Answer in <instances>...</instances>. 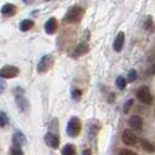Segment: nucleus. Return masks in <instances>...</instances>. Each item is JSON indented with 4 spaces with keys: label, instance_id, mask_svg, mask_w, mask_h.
I'll list each match as a JSON object with an SVG mask.
<instances>
[{
    "label": "nucleus",
    "instance_id": "obj_1",
    "mask_svg": "<svg viewBox=\"0 0 155 155\" xmlns=\"http://www.w3.org/2000/svg\"><path fill=\"white\" fill-rule=\"evenodd\" d=\"M84 15V9L81 6H72L65 14V20L69 23H77L82 20Z\"/></svg>",
    "mask_w": 155,
    "mask_h": 155
},
{
    "label": "nucleus",
    "instance_id": "obj_2",
    "mask_svg": "<svg viewBox=\"0 0 155 155\" xmlns=\"http://www.w3.org/2000/svg\"><path fill=\"white\" fill-rule=\"evenodd\" d=\"M81 131H82L81 120L78 119L77 117L70 118V120L68 121V125H67V133H68V135L75 138V137L79 135Z\"/></svg>",
    "mask_w": 155,
    "mask_h": 155
},
{
    "label": "nucleus",
    "instance_id": "obj_3",
    "mask_svg": "<svg viewBox=\"0 0 155 155\" xmlns=\"http://www.w3.org/2000/svg\"><path fill=\"white\" fill-rule=\"evenodd\" d=\"M15 101L18 107L21 110L22 112H27L29 110V103L27 101V98L25 97V91L21 87H16L15 89Z\"/></svg>",
    "mask_w": 155,
    "mask_h": 155
},
{
    "label": "nucleus",
    "instance_id": "obj_4",
    "mask_svg": "<svg viewBox=\"0 0 155 155\" xmlns=\"http://www.w3.org/2000/svg\"><path fill=\"white\" fill-rule=\"evenodd\" d=\"M53 64H54V57L51 55H46L40 60L39 64H38V71L40 74H45L51 69Z\"/></svg>",
    "mask_w": 155,
    "mask_h": 155
},
{
    "label": "nucleus",
    "instance_id": "obj_5",
    "mask_svg": "<svg viewBox=\"0 0 155 155\" xmlns=\"http://www.w3.org/2000/svg\"><path fill=\"white\" fill-rule=\"evenodd\" d=\"M137 97L140 101H142L143 104L152 105L153 104V96L149 91L147 86H141L139 90L137 91Z\"/></svg>",
    "mask_w": 155,
    "mask_h": 155
},
{
    "label": "nucleus",
    "instance_id": "obj_6",
    "mask_svg": "<svg viewBox=\"0 0 155 155\" xmlns=\"http://www.w3.org/2000/svg\"><path fill=\"white\" fill-rule=\"evenodd\" d=\"M20 70L14 65H5L0 69V78H14L19 76Z\"/></svg>",
    "mask_w": 155,
    "mask_h": 155
},
{
    "label": "nucleus",
    "instance_id": "obj_7",
    "mask_svg": "<svg viewBox=\"0 0 155 155\" xmlns=\"http://www.w3.org/2000/svg\"><path fill=\"white\" fill-rule=\"evenodd\" d=\"M121 139H123V142H124L126 146H135L137 142H138L137 135H135L131 130L124 131V132H123V135H121Z\"/></svg>",
    "mask_w": 155,
    "mask_h": 155
},
{
    "label": "nucleus",
    "instance_id": "obj_8",
    "mask_svg": "<svg viewBox=\"0 0 155 155\" xmlns=\"http://www.w3.org/2000/svg\"><path fill=\"white\" fill-rule=\"evenodd\" d=\"M45 141L49 147L57 149L60 146V139H58V135H56L54 133H47L46 137H45Z\"/></svg>",
    "mask_w": 155,
    "mask_h": 155
},
{
    "label": "nucleus",
    "instance_id": "obj_9",
    "mask_svg": "<svg viewBox=\"0 0 155 155\" xmlns=\"http://www.w3.org/2000/svg\"><path fill=\"white\" fill-rule=\"evenodd\" d=\"M124 42H125L124 31H119V33L117 34L114 43H113L114 50H116V51H121V50H123V47H124Z\"/></svg>",
    "mask_w": 155,
    "mask_h": 155
},
{
    "label": "nucleus",
    "instance_id": "obj_10",
    "mask_svg": "<svg viewBox=\"0 0 155 155\" xmlns=\"http://www.w3.org/2000/svg\"><path fill=\"white\" fill-rule=\"evenodd\" d=\"M142 125H143V120L142 118L139 116H133L130 119V126L131 128L135 130V131H141L142 130Z\"/></svg>",
    "mask_w": 155,
    "mask_h": 155
},
{
    "label": "nucleus",
    "instance_id": "obj_11",
    "mask_svg": "<svg viewBox=\"0 0 155 155\" xmlns=\"http://www.w3.org/2000/svg\"><path fill=\"white\" fill-rule=\"evenodd\" d=\"M57 29V20L55 18H50L45 25V31L47 34H54Z\"/></svg>",
    "mask_w": 155,
    "mask_h": 155
},
{
    "label": "nucleus",
    "instance_id": "obj_12",
    "mask_svg": "<svg viewBox=\"0 0 155 155\" xmlns=\"http://www.w3.org/2000/svg\"><path fill=\"white\" fill-rule=\"evenodd\" d=\"M87 51H89V46H87V43H86V42L79 43V45L76 47V49L74 50V57L77 58V57H79V56L85 55Z\"/></svg>",
    "mask_w": 155,
    "mask_h": 155
},
{
    "label": "nucleus",
    "instance_id": "obj_13",
    "mask_svg": "<svg viewBox=\"0 0 155 155\" xmlns=\"http://www.w3.org/2000/svg\"><path fill=\"white\" fill-rule=\"evenodd\" d=\"M16 11V7L14 5H12V4H6V5H4L2 8H1V14L5 16H9L12 15V14H14Z\"/></svg>",
    "mask_w": 155,
    "mask_h": 155
},
{
    "label": "nucleus",
    "instance_id": "obj_14",
    "mask_svg": "<svg viewBox=\"0 0 155 155\" xmlns=\"http://www.w3.org/2000/svg\"><path fill=\"white\" fill-rule=\"evenodd\" d=\"M20 31H31V28L34 27V21L31 20V19H25L20 22Z\"/></svg>",
    "mask_w": 155,
    "mask_h": 155
},
{
    "label": "nucleus",
    "instance_id": "obj_15",
    "mask_svg": "<svg viewBox=\"0 0 155 155\" xmlns=\"http://www.w3.org/2000/svg\"><path fill=\"white\" fill-rule=\"evenodd\" d=\"M13 139H14L15 146H18V147H20V146H22L23 143H26V138H25V135L21 132H16L14 134V137H13Z\"/></svg>",
    "mask_w": 155,
    "mask_h": 155
},
{
    "label": "nucleus",
    "instance_id": "obj_16",
    "mask_svg": "<svg viewBox=\"0 0 155 155\" xmlns=\"http://www.w3.org/2000/svg\"><path fill=\"white\" fill-rule=\"evenodd\" d=\"M141 146H142V148H143L146 152L155 153V145H153L152 142H149L148 140H146V139L141 140Z\"/></svg>",
    "mask_w": 155,
    "mask_h": 155
},
{
    "label": "nucleus",
    "instance_id": "obj_17",
    "mask_svg": "<svg viewBox=\"0 0 155 155\" xmlns=\"http://www.w3.org/2000/svg\"><path fill=\"white\" fill-rule=\"evenodd\" d=\"M62 155H76V148L74 145H65L62 148Z\"/></svg>",
    "mask_w": 155,
    "mask_h": 155
},
{
    "label": "nucleus",
    "instance_id": "obj_18",
    "mask_svg": "<svg viewBox=\"0 0 155 155\" xmlns=\"http://www.w3.org/2000/svg\"><path fill=\"white\" fill-rule=\"evenodd\" d=\"M126 84H127V81L123 76H119L116 79V85L119 90H124L125 87H126Z\"/></svg>",
    "mask_w": 155,
    "mask_h": 155
},
{
    "label": "nucleus",
    "instance_id": "obj_19",
    "mask_svg": "<svg viewBox=\"0 0 155 155\" xmlns=\"http://www.w3.org/2000/svg\"><path fill=\"white\" fill-rule=\"evenodd\" d=\"M138 77V74H137V70L134 69H131L128 71V74H127V82H130V83H132L134 82L135 79Z\"/></svg>",
    "mask_w": 155,
    "mask_h": 155
},
{
    "label": "nucleus",
    "instance_id": "obj_20",
    "mask_svg": "<svg viewBox=\"0 0 155 155\" xmlns=\"http://www.w3.org/2000/svg\"><path fill=\"white\" fill-rule=\"evenodd\" d=\"M8 124V118L6 116V113L0 112V127H5Z\"/></svg>",
    "mask_w": 155,
    "mask_h": 155
},
{
    "label": "nucleus",
    "instance_id": "obj_21",
    "mask_svg": "<svg viewBox=\"0 0 155 155\" xmlns=\"http://www.w3.org/2000/svg\"><path fill=\"white\" fill-rule=\"evenodd\" d=\"M71 98L76 101H79V99L82 98V91H81V90H78V89L74 90V91L71 92Z\"/></svg>",
    "mask_w": 155,
    "mask_h": 155
},
{
    "label": "nucleus",
    "instance_id": "obj_22",
    "mask_svg": "<svg viewBox=\"0 0 155 155\" xmlns=\"http://www.w3.org/2000/svg\"><path fill=\"white\" fill-rule=\"evenodd\" d=\"M11 154L12 155H23L22 149L18 146H14V147L11 149Z\"/></svg>",
    "mask_w": 155,
    "mask_h": 155
},
{
    "label": "nucleus",
    "instance_id": "obj_23",
    "mask_svg": "<svg viewBox=\"0 0 155 155\" xmlns=\"http://www.w3.org/2000/svg\"><path fill=\"white\" fill-rule=\"evenodd\" d=\"M119 155H137V153H134L131 149L125 148V149H121V150L119 152Z\"/></svg>",
    "mask_w": 155,
    "mask_h": 155
},
{
    "label": "nucleus",
    "instance_id": "obj_24",
    "mask_svg": "<svg viewBox=\"0 0 155 155\" xmlns=\"http://www.w3.org/2000/svg\"><path fill=\"white\" fill-rule=\"evenodd\" d=\"M133 103H134V101H133V99H130V101L125 104V105H124V112H125V113L130 112V109H131V106L133 105Z\"/></svg>",
    "mask_w": 155,
    "mask_h": 155
},
{
    "label": "nucleus",
    "instance_id": "obj_25",
    "mask_svg": "<svg viewBox=\"0 0 155 155\" xmlns=\"http://www.w3.org/2000/svg\"><path fill=\"white\" fill-rule=\"evenodd\" d=\"M150 27H153V21H152V16H148L147 20L145 21V28L149 29Z\"/></svg>",
    "mask_w": 155,
    "mask_h": 155
},
{
    "label": "nucleus",
    "instance_id": "obj_26",
    "mask_svg": "<svg viewBox=\"0 0 155 155\" xmlns=\"http://www.w3.org/2000/svg\"><path fill=\"white\" fill-rule=\"evenodd\" d=\"M6 89V83L2 81V78H0V93H2Z\"/></svg>",
    "mask_w": 155,
    "mask_h": 155
},
{
    "label": "nucleus",
    "instance_id": "obj_27",
    "mask_svg": "<svg viewBox=\"0 0 155 155\" xmlns=\"http://www.w3.org/2000/svg\"><path fill=\"white\" fill-rule=\"evenodd\" d=\"M83 155H91V150L90 149H84L83 150Z\"/></svg>",
    "mask_w": 155,
    "mask_h": 155
},
{
    "label": "nucleus",
    "instance_id": "obj_28",
    "mask_svg": "<svg viewBox=\"0 0 155 155\" xmlns=\"http://www.w3.org/2000/svg\"><path fill=\"white\" fill-rule=\"evenodd\" d=\"M150 74H155V63L153 64V67H152V69H150Z\"/></svg>",
    "mask_w": 155,
    "mask_h": 155
}]
</instances>
